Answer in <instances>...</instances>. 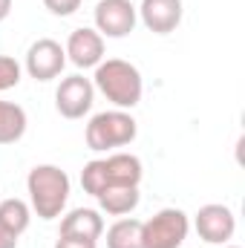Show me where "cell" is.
Instances as JSON below:
<instances>
[{
  "label": "cell",
  "mask_w": 245,
  "mask_h": 248,
  "mask_svg": "<svg viewBox=\"0 0 245 248\" xmlns=\"http://www.w3.org/2000/svg\"><path fill=\"white\" fill-rule=\"evenodd\" d=\"M0 248H17V234H12L3 225H0Z\"/></svg>",
  "instance_id": "ffe728a7"
},
{
  "label": "cell",
  "mask_w": 245,
  "mask_h": 248,
  "mask_svg": "<svg viewBox=\"0 0 245 248\" xmlns=\"http://www.w3.org/2000/svg\"><path fill=\"white\" fill-rule=\"evenodd\" d=\"M66 66V52L58 41L52 38H41L29 46L26 52V72L35 78V81H52L58 78Z\"/></svg>",
  "instance_id": "ba28073f"
},
{
  "label": "cell",
  "mask_w": 245,
  "mask_h": 248,
  "mask_svg": "<svg viewBox=\"0 0 245 248\" xmlns=\"http://www.w3.org/2000/svg\"><path fill=\"white\" fill-rule=\"evenodd\" d=\"M104 234V219L98 211L92 208H75L61 219V234L69 240H87V243H98V237Z\"/></svg>",
  "instance_id": "8fae6325"
},
{
  "label": "cell",
  "mask_w": 245,
  "mask_h": 248,
  "mask_svg": "<svg viewBox=\"0 0 245 248\" xmlns=\"http://www.w3.org/2000/svg\"><path fill=\"white\" fill-rule=\"evenodd\" d=\"M95 199H98V205H101L104 214H110V217H127V214H133L138 208L141 193H138V187L116 185V187H104Z\"/></svg>",
  "instance_id": "4fadbf2b"
},
{
  "label": "cell",
  "mask_w": 245,
  "mask_h": 248,
  "mask_svg": "<svg viewBox=\"0 0 245 248\" xmlns=\"http://www.w3.org/2000/svg\"><path fill=\"white\" fill-rule=\"evenodd\" d=\"M29 190V208L41 219H55L61 217L69 199V176L58 165H35L26 176Z\"/></svg>",
  "instance_id": "7a4b0ae2"
},
{
  "label": "cell",
  "mask_w": 245,
  "mask_h": 248,
  "mask_svg": "<svg viewBox=\"0 0 245 248\" xmlns=\"http://www.w3.org/2000/svg\"><path fill=\"white\" fill-rule=\"evenodd\" d=\"M92 87L110 104H116V110H133L141 101V93H144L141 72L130 61H122V58H107V61L98 63L95 75H92Z\"/></svg>",
  "instance_id": "6da1fadb"
},
{
  "label": "cell",
  "mask_w": 245,
  "mask_h": 248,
  "mask_svg": "<svg viewBox=\"0 0 245 248\" xmlns=\"http://www.w3.org/2000/svg\"><path fill=\"white\" fill-rule=\"evenodd\" d=\"M136 12H138L141 23L153 35H170L182 23L184 9H182V0H141V6Z\"/></svg>",
  "instance_id": "30bf717a"
},
{
  "label": "cell",
  "mask_w": 245,
  "mask_h": 248,
  "mask_svg": "<svg viewBox=\"0 0 245 248\" xmlns=\"http://www.w3.org/2000/svg\"><path fill=\"white\" fill-rule=\"evenodd\" d=\"M92 101H95V87L90 78L84 75H69L63 78L55 90V107L63 119H84L90 110H92Z\"/></svg>",
  "instance_id": "8992f818"
},
{
  "label": "cell",
  "mask_w": 245,
  "mask_h": 248,
  "mask_svg": "<svg viewBox=\"0 0 245 248\" xmlns=\"http://www.w3.org/2000/svg\"><path fill=\"white\" fill-rule=\"evenodd\" d=\"M26 110L15 101H0V144H15L26 133Z\"/></svg>",
  "instance_id": "5bb4252c"
},
{
  "label": "cell",
  "mask_w": 245,
  "mask_h": 248,
  "mask_svg": "<svg viewBox=\"0 0 245 248\" xmlns=\"http://www.w3.org/2000/svg\"><path fill=\"white\" fill-rule=\"evenodd\" d=\"M66 61H72L78 69H90V66H98L104 61V38L90 29V26H81V29H72V35L66 38Z\"/></svg>",
  "instance_id": "9c48e42d"
},
{
  "label": "cell",
  "mask_w": 245,
  "mask_h": 248,
  "mask_svg": "<svg viewBox=\"0 0 245 248\" xmlns=\"http://www.w3.org/2000/svg\"><path fill=\"white\" fill-rule=\"evenodd\" d=\"M29 219H32V208L23 202V199H3L0 202V225L9 228L12 234H23L29 228Z\"/></svg>",
  "instance_id": "2e32d148"
},
{
  "label": "cell",
  "mask_w": 245,
  "mask_h": 248,
  "mask_svg": "<svg viewBox=\"0 0 245 248\" xmlns=\"http://www.w3.org/2000/svg\"><path fill=\"white\" fill-rule=\"evenodd\" d=\"M12 15V0H0V23Z\"/></svg>",
  "instance_id": "44dd1931"
},
{
  "label": "cell",
  "mask_w": 245,
  "mask_h": 248,
  "mask_svg": "<svg viewBox=\"0 0 245 248\" xmlns=\"http://www.w3.org/2000/svg\"><path fill=\"white\" fill-rule=\"evenodd\" d=\"M138 12L130 0H98L95 3V32L101 38H127L136 29Z\"/></svg>",
  "instance_id": "52a82bcc"
},
{
  "label": "cell",
  "mask_w": 245,
  "mask_h": 248,
  "mask_svg": "<svg viewBox=\"0 0 245 248\" xmlns=\"http://www.w3.org/2000/svg\"><path fill=\"white\" fill-rule=\"evenodd\" d=\"M222 248H240V246H228V243H225V246H222Z\"/></svg>",
  "instance_id": "7402d4cb"
},
{
  "label": "cell",
  "mask_w": 245,
  "mask_h": 248,
  "mask_svg": "<svg viewBox=\"0 0 245 248\" xmlns=\"http://www.w3.org/2000/svg\"><path fill=\"white\" fill-rule=\"evenodd\" d=\"M44 6L58 17H69L81 9V0H44Z\"/></svg>",
  "instance_id": "ac0fdd59"
},
{
  "label": "cell",
  "mask_w": 245,
  "mask_h": 248,
  "mask_svg": "<svg viewBox=\"0 0 245 248\" xmlns=\"http://www.w3.org/2000/svg\"><path fill=\"white\" fill-rule=\"evenodd\" d=\"M136 133H138V124L127 110H104L90 119L84 139H87L90 150L104 153V150H116V147L130 144L136 139Z\"/></svg>",
  "instance_id": "3957f363"
},
{
  "label": "cell",
  "mask_w": 245,
  "mask_h": 248,
  "mask_svg": "<svg viewBox=\"0 0 245 248\" xmlns=\"http://www.w3.org/2000/svg\"><path fill=\"white\" fill-rule=\"evenodd\" d=\"M107 248H144L141 246V222L122 217L107 228Z\"/></svg>",
  "instance_id": "9a60e30c"
},
{
  "label": "cell",
  "mask_w": 245,
  "mask_h": 248,
  "mask_svg": "<svg viewBox=\"0 0 245 248\" xmlns=\"http://www.w3.org/2000/svg\"><path fill=\"white\" fill-rule=\"evenodd\" d=\"M20 75H23V66L15 61L12 55H0V93L12 90L20 84Z\"/></svg>",
  "instance_id": "e0dca14e"
},
{
  "label": "cell",
  "mask_w": 245,
  "mask_h": 248,
  "mask_svg": "<svg viewBox=\"0 0 245 248\" xmlns=\"http://www.w3.org/2000/svg\"><path fill=\"white\" fill-rule=\"evenodd\" d=\"M52 248H95V243H87V240H69V237H58V243Z\"/></svg>",
  "instance_id": "d6986e66"
},
{
  "label": "cell",
  "mask_w": 245,
  "mask_h": 248,
  "mask_svg": "<svg viewBox=\"0 0 245 248\" xmlns=\"http://www.w3.org/2000/svg\"><path fill=\"white\" fill-rule=\"evenodd\" d=\"M190 231V219L182 208H162L150 219L141 222V246L144 248H182Z\"/></svg>",
  "instance_id": "277c9868"
},
{
  "label": "cell",
  "mask_w": 245,
  "mask_h": 248,
  "mask_svg": "<svg viewBox=\"0 0 245 248\" xmlns=\"http://www.w3.org/2000/svg\"><path fill=\"white\" fill-rule=\"evenodd\" d=\"M193 225H196V234L211 243V246H225L234 231H237V217L228 205H219V202H211V205H202L193 217Z\"/></svg>",
  "instance_id": "5b68a950"
},
{
  "label": "cell",
  "mask_w": 245,
  "mask_h": 248,
  "mask_svg": "<svg viewBox=\"0 0 245 248\" xmlns=\"http://www.w3.org/2000/svg\"><path fill=\"white\" fill-rule=\"evenodd\" d=\"M104 162V187H138L141 176H144V168H141V159L133 156V153H113Z\"/></svg>",
  "instance_id": "7c38bea8"
}]
</instances>
